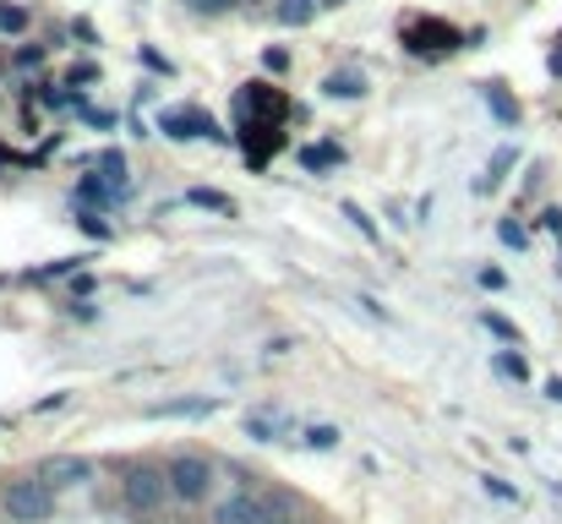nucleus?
Listing matches in <instances>:
<instances>
[{"label": "nucleus", "instance_id": "obj_1", "mask_svg": "<svg viewBox=\"0 0 562 524\" xmlns=\"http://www.w3.org/2000/svg\"><path fill=\"white\" fill-rule=\"evenodd\" d=\"M0 509H5L11 524H44L55 514V487L44 476H22V481H11L0 492Z\"/></svg>", "mask_w": 562, "mask_h": 524}, {"label": "nucleus", "instance_id": "obj_2", "mask_svg": "<svg viewBox=\"0 0 562 524\" xmlns=\"http://www.w3.org/2000/svg\"><path fill=\"white\" fill-rule=\"evenodd\" d=\"M170 498H176L170 492V470H159V465H132L126 470V503L137 514H159Z\"/></svg>", "mask_w": 562, "mask_h": 524}, {"label": "nucleus", "instance_id": "obj_3", "mask_svg": "<svg viewBox=\"0 0 562 524\" xmlns=\"http://www.w3.org/2000/svg\"><path fill=\"white\" fill-rule=\"evenodd\" d=\"M165 470H170V492H176V503H187V509L213 492V465H207L202 454H181V459H170Z\"/></svg>", "mask_w": 562, "mask_h": 524}, {"label": "nucleus", "instance_id": "obj_4", "mask_svg": "<svg viewBox=\"0 0 562 524\" xmlns=\"http://www.w3.org/2000/svg\"><path fill=\"white\" fill-rule=\"evenodd\" d=\"M213 524H279V520H273V503L262 492H229L213 509Z\"/></svg>", "mask_w": 562, "mask_h": 524}, {"label": "nucleus", "instance_id": "obj_5", "mask_svg": "<svg viewBox=\"0 0 562 524\" xmlns=\"http://www.w3.org/2000/svg\"><path fill=\"white\" fill-rule=\"evenodd\" d=\"M453 27H442V22H426V16H415L409 27H404V44L409 49H420V55H442V49H453Z\"/></svg>", "mask_w": 562, "mask_h": 524}, {"label": "nucleus", "instance_id": "obj_6", "mask_svg": "<svg viewBox=\"0 0 562 524\" xmlns=\"http://www.w3.org/2000/svg\"><path fill=\"white\" fill-rule=\"evenodd\" d=\"M38 476H44V481H55V487H82V481L93 476V465H88V459H71V454H60V459H49Z\"/></svg>", "mask_w": 562, "mask_h": 524}, {"label": "nucleus", "instance_id": "obj_7", "mask_svg": "<svg viewBox=\"0 0 562 524\" xmlns=\"http://www.w3.org/2000/svg\"><path fill=\"white\" fill-rule=\"evenodd\" d=\"M323 93H328V99H361V93H367V71L345 66V71H334V77L323 82Z\"/></svg>", "mask_w": 562, "mask_h": 524}, {"label": "nucleus", "instance_id": "obj_8", "mask_svg": "<svg viewBox=\"0 0 562 524\" xmlns=\"http://www.w3.org/2000/svg\"><path fill=\"white\" fill-rule=\"evenodd\" d=\"M165 132L187 143V137H202V132H207V121H202L196 110H170V115H165Z\"/></svg>", "mask_w": 562, "mask_h": 524}, {"label": "nucleus", "instance_id": "obj_9", "mask_svg": "<svg viewBox=\"0 0 562 524\" xmlns=\"http://www.w3.org/2000/svg\"><path fill=\"white\" fill-rule=\"evenodd\" d=\"M486 104L497 110V121H503V126H514V121H519V104L503 93V82H486Z\"/></svg>", "mask_w": 562, "mask_h": 524}, {"label": "nucleus", "instance_id": "obj_10", "mask_svg": "<svg viewBox=\"0 0 562 524\" xmlns=\"http://www.w3.org/2000/svg\"><path fill=\"white\" fill-rule=\"evenodd\" d=\"M187 202H196V208H213V213H235V202H229L224 191H207V186L187 191Z\"/></svg>", "mask_w": 562, "mask_h": 524}, {"label": "nucleus", "instance_id": "obj_11", "mask_svg": "<svg viewBox=\"0 0 562 524\" xmlns=\"http://www.w3.org/2000/svg\"><path fill=\"white\" fill-rule=\"evenodd\" d=\"M508 165H514V148H503V154L492 159V170H486V180H481V191H497V186H503V170H508Z\"/></svg>", "mask_w": 562, "mask_h": 524}, {"label": "nucleus", "instance_id": "obj_12", "mask_svg": "<svg viewBox=\"0 0 562 524\" xmlns=\"http://www.w3.org/2000/svg\"><path fill=\"white\" fill-rule=\"evenodd\" d=\"M22 22H27L22 5H0V33H22Z\"/></svg>", "mask_w": 562, "mask_h": 524}, {"label": "nucleus", "instance_id": "obj_13", "mask_svg": "<svg viewBox=\"0 0 562 524\" xmlns=\"http://www.w3.org/2000/svg\"><path fill=\"white\" fill-rule=\"evenodd\" d=\"M279 16H284V22H306V16H312V0H284Z\"/></svg>", "mask_w": 562, "mask_h": 524}, {"label": "nucleus", "instance_id": "obj_14", "mask_svg": "<svg viewBox=\"0 0 562 524\" xmlns=\"http://www.w3.org/2000/svg\"><path fill=\"white\" fill-rule=\"evenodd\" d=\"M213 404L207 399H196V404H159V415H207Z\"/></svg>", "mask_w": 562, "mask_h": 524}, {"label": "nucleus", "instance_id": "obj_15", "mask_svg": "<svg viewBox=\"0 0 562 524\" xmlns=\"http://www.w3.org/2000/svg\"><path fill=\"white\" fill-rule=\"evenodd\" d=\"M481 323H486V328H492V334H503V339H519V328H514V323H508V317H497V312H486V317H481Z\"/></svg>", "mask_w": 562, "mask_h": 524}, {"label": "nucleus", "instance_id": "obj_16", "mask_svg": "<svg viewBox=\"0 0 562 524\" xmlns=\"http://www.w3.org/2000/svg\"><path fill=\"white\" fill-rule=\"evenodd\" d=\"M306 443H312V448H334V443H339V432H334V426H312V432H306Z\"/></svg>", "mask_w": 562, "mask_h": 524}, {"label": "nucleus", "instance_id": "obj_17", "mask_svg": "<svg viewBox=\"0 0 562 524\" xmlns=\"http://www.w3.org/2000/svg\"><path fill=\"white\" fill-rule=\"evenodd\" d=\"M339 154L334 148H306V170H323V165H334Z\"/></svg>", "mask_w": 562, "mask_h": 524}, {"label": "nucleus", "instance_id": "obj_18", "mask_svg": "<svg viewBox=\"0 0 562 524\" xmlns=\"http://www.w3.org/2000/svg\"><path fill=\"white\" fill-rule=\"evenodd\" d=\"M497 371H503V377H525V360H519V355H497Z\"/></svg>", "mask_w": 562, "mask_h": 524}, {"label": "nucleus", "instance_id": "obj_19", "mask_svg": "<svg viewBox=\"0 0 562 524\" xmlns=\"http://www.w3.org/2000/svg\"><path fill=\"white\" fill-rule=\"evenodd\" d=\"M191 11H202V16H213V11H229L235 0H187Z\"/></svg>", "mask_w": 562, "mask_h": 524}, {"label": "nucleus", "instance_id": "obj_20", "mask_svg": "<svg viewBox=\"0 0 562 524\" xmlns=\"http://www.w3.org/2000/svg\"><path fill=\"white\" fill-rule=\"evenodd\" d=\"M547 393H552V399L562 404V377H552V382H547Z\"/></svg>", "mask_w": 562, "mask_h": 524}]
</instances>
